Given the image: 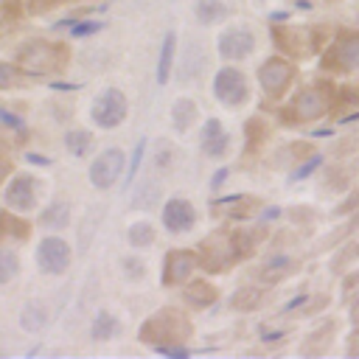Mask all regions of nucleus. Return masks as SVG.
Listing matches in <instances>:
<instances>
[{
	"instance_id": "f03ea898",
	"label": "nucleus",
	"mask_w": 359,
	"mask_h": 359,
	"mask_svg": "<svg viewBox=\"0 0 359 359\" xmlns=\"http://www.w3.org/2000/svg\"><path fill=\"white\" fill-rule=\"evenodd\" d=\"M334 101V93L328 84H309L303 87L289 104H286V118L294 121V123H306V121H314L320 115L328 112Z\"/></svg>"
},
{
	"instance_id": "20e7f679",
	"label": "nucleus",
	"mask_w": 359,
	"mask_h": 359,
	"mask_svg": "<svg viewBox=\"0 0 359 359\" xmlns=\"http://www.w3.org/2000/svg\"><path fill=\"white\" fill-rule=\"evenodd\" d=\"M17 65L25 70H36V73L59 70L65 65V48L50 45V42H28L17 53Z\"/></svg>"
},
{
	"instance_id": "9b49d317",
	"label": "nucleus",
	"mask_w": 359,
	"mask_h": 359,
	"mask_svg": "<svg viewBox=\"0 0 359 359\" xmlns=\"http://www.w3.org/2000/svg\"><path fill=\"white\" fill-rule=\"evenodd\" d=\"M196 266H199V252H194V250H171L165 255V264H163V283L165 286H180L194 275Z\"/></svg>"
},
{
	"instance_id": "1a4fd4ad",
	"label": "nucleus",
	"mask_w": 359,
	"mask_h": 359,
	"mask_svg": "<svg viewBox=\"0 0 359 359\" xmlns=\"http://www.w3.org/2000/svg\"><path fill=\"white\" fill-rule=\"evenodd\" d=\"M121 171H123V151L121 149H107V151H101L95 160H93V165H90V182L95 185V188H112L115 185V180L121 177Z\"/></svg>"
},
{
	"instance_id": "393cba45",
	"label": "nucleus",
	"mask_w": 359,
	"mask_h": 359,
	"mask_svg": "<svg viewBox=\"0 0 359 359\" xmlns=\"http://www.w3.org/2000/svg\"><path fill=\"white\" fill-rule=\"evenodd\" d=\"M230 205L224 208V213L230 216V219H247V216H252L255 210H258V199L255 196H236V199H227Z\"/></svg>"
},
{
	"instance_id": "e433bc0d",
	"label": "nucleus",
	"mask_w": 359,
	"mask_h": 359,
	"mask_svg": "<svg viewBox=\"0 0 359 359\" xmlns=\"http://www.w3.org/2000/svg\"><path fill=\"white\" fill-rule=\"evenodd\" d=\"M353 323H356V325H359V303H356V306H353Z\"/></svg>"
},
{
	"instance_id": "c756f323",
	"label": "nucleus",
	"mask_w": 359,
	"mask_h": 359,
	"mask_svg": "<svg viewBox=\"0 0 359 359\" xmlns=\"http://www.w3.org/2000/svg\"><path fill=\"white\" fill-rule=\"evenodd\" d=\"M154 241V227L149 222H135L129 227V244L132 247H151Z\"/></svg>"
},
{
	"instance_id": "f704fd0d",
	"label": "nucleus",
	"mask_w": 359,
	"mask_h": 359,
	"mask_svg": "<svg viewBox=\"0 0 359 359\" xmlns=\"http://www.w3.org/2000/svg\"><path fill=\"white\" fill-rule=\"evenodd\" d=\"M11 81H14V67L6 65V62H0V87H8Z\"/></svg>"
},
{
	"instance_id": "473e14b6",
	"label": "nucleus",
	"mask_w": 359,
	"mask_h": 359,
	"mask_svg": "<svg viewBox=\"0 0 359 359\" xmlns=\"http://www.w3.org/2000/svg\"><path fill=\"white\" fill-rule=\"evenodd\" d=\"M123 269H126V278H143V261L140 258H123Z\"/></svg>"
},
{
	"instance_id": "c85d7f7f",
	"label": "nucleus",
	"mask_w": 359,
	"mask_h": 359,
	"mask_svg": "<svg viewBox=\"0 0 359 359\" xmlns=\"http://www.w3.org/2000/svg\"><path fill=\"white\" fill-rule=\"evenodd\" d=\"M174 163H177V146L168 143V140H160L157 151H154V168L157 171H168V168H174Z\"/></svg>"
},
{
	"instance_id": "7ed1b4c3",
	"label": "nucleus",
	"mask_w": 359,
	"mask_h": 359,
	"mask_svg": "<svg viewBox=\"0 0 359 359\" xmlns=\"http://www.w3.org/2000/svg\"><path fill=\"white\" fill-rule=\"evenodd\" d=\"M244 250H238V241L233 233L216 230L205 238V244H199V264H205V269L210 272H224L230 264H236L241 258Z\"/></svg>"
},
{
	"instance_id": "f257e3e1",
	"label": "nucleus",
	"mask_w": 359,
	"mask_h": 359,
	"mask_svg": "<svg viewBox=\"0 0 359 359\" xmlns=\"http://www.w3.org/2000/svg\"><path fill=\"white\" fill-rule=\"evenodd\" d=\"M191 337V323L177 309H163L140 325V339L154 348H171Z\"/></svg>"
},
{
	"instance_id": "aec40b11",
	"label": "nucleus",
	"mask_w": 359,
	"mask_h": 359,
	"mask_svg": "<svg viewBox=\"0 0 359 359\" xmlns=\"http://www.w3.org/2000/svg\"><path fill=\"white\" fill-rule=\"evenodd\" d=\"M45 323H48V311H45L42 303H25V306H22L20 325H22L25 331H39Z\"/></svg>"
},
{
	"instance_id": "f8f14e48",
	"label": "nucleus",
	"mask_w": 359,
	"mask_h": 359,
	"mask_svg": "<svg viewBox=\"0 0 359 359\" xmlns=\"http://www.w3.org/2000/svg\"><path fill=\"white\" fill-rule=\"evenodd\" d=\"M255 48V36L247 28H224L219 34V53L227 62H238L244 56H250Z\"/></svg>"
},
{
	"instance_id": "dca6fc26",
	"label": "nucleus",
	"mask_w": 359,
	"mask_h": 359,
	"mask_svg": "<svg viewBox=\"0 0 359 359\" xmlns=\"http://www.w3.org/2000/svg\"><path fill=\"white\" fill-rule=\"evenodd\" d=\"M272 36H275L278 48H283V50H294L297 56L306 53L300 45H309V28H297V25H275V28H272Z\"/></svg>"
},
{
	"instance_id": "423d86ee",
	"label": "nucleus",
	"mask_w": 359,
	"mask_h": 359,
	"mask_svg": "<svg viewBox=\"0 0 359 359\" xmlns=\"http://www.w3.org/2000/svg\"><path fill=\"white\" fill-rule=\"evenodd\" d=\"M213 93L224 107H241L250 98L247 76L238 67H222L213 79Z\"/></svg>"
},
{
	"instance_id": "4be33fe9",
	"label": "nucleus",
	"mask_w": 359,
	"mask_h": 359,
	"mask_svg": "<svg viewBox=\"0 0 359 359\" xmlns=\"http://www.w3.org/2000/svg\"><path fill=\"white\" fill-rule=\"evenodd\" d=\"M196 17H199V22H219V20H224V14H227V6L222 3V0H196Z\"/></svg>"
},
{
	"instance_id": "412c9836",
	"label": "nucleus",
	"mask_w": 359,
	"mask_h": 359,
	"mask_svg": "<svg viewBox=\"0 0 359 359\" xmlns=\"http://www.w3.org/2000/svg\"><path fill=\"white\" fill-rule=\"evenodd\" d=\"M118 331H121V323L109 311H98L95 320H93V328H90L93 339H112Z\"/></svg>"
},
{
	"instance_id": "4c0bfd02",
	"label": "nucleus",
	"mask_w": 359,
	"mask_h": 359,
	"mask_svg": "<svg viewBox=\"0 0 359 359\" xmlns=\"http://www.w3.org/2000/svg\"><path fill=\"white\" fill-rule=\"evenodd\" d=\"M8 171V163H0V180H3V174Z\"/></svg>"
},
{
	"instance_id": "7c9ffc66",
	"label": "nucleus",
	"mask_w": 359,
	"mask_h": 359,
	"mask_svg": "<svg viewBox=\"0 0 359 359\" xmlns=\"http://www.w3.org/2000/svg\"><path fill=\"white\" fill-rule=\"evenodd\" d=\"M20 272V258L11 250H0V283H8Z\"/></svg>"
},
{
	"instance_id": "bb28decb",
	"label": "nucleus",
	"mask_w": 359,
	"mask_h": 359,
	"mask_svg": "<svg viewBox=\"0 0 359 359\" xmlns=\"http://www.w3.org/2000/svg\"><path fill=\"white\" fill-rule=\"evenodd\" d=\"M202 67H205V53H199L194 45L185 50V56H182V70H180V79L182 81H188V79H194V76H199L202 73Z\"/></svg>"
},
{
	"instance_id": "c9c22d12",
	"label": "nucleus",
	"mask_w": 359,
	"mask_h": 359,
	"mask_svg": "<svg viewBox=\"0 0 359 359\" xmlns=\"http://www.w3.org/2000/svg\"><path fill=\"white\" fill-rule=\"evenodd\" d=\"M101 28V22H90V25H76L73 28V34L76 36H81V34H93V31H98Z\"/></svg>"
},
{
	"instance_id": "2eb2a0df",
	"label": "nucleus",
	"mask_w": 359,
	"mask_h": 359,
	"mask_svg": "<svg viewBox=\"0 0 359 359\" xmlns=\"http://www.w3.org/2000/svg\"><path fill=\"white\" fill-rule=\"evenodd\" d=\"M36 202V185H34V177L28 174H20L11 180V185L6 188V205L14 208V210H31Z\"/></svg>"
},
{
	"instance_id": "72a5a7b5",
	"label": "nucleus",
	"mask_w": 359,
	"mask_h": 359,
	"mask_svg": "<svg viewBox=\"0 0 359 359\" xmlns=\"http://www.w3.org/2000/svg\"><path fill=\"white\" fill-rule=\"evenodd\" d=\"M143 149H146V140H140V143L135 146V154H132V165H129V182L135 180V171H137V165H140V157H143Z\"/></svg>"
},
{
	"instance_id": "f3484780",
	"label": "nucleus",
	"mask_w": 359,
	"mask_h": 359,
	"mask_svg": "<svg viewBox=\"0 0 359 359\" xmlns=\"http://www.w3.org/2000/svg\"><path fill=\"white\" fill-rule=\"evenodd\" d=\"M213 300H216V289L210 283H205V280H194L185 289V303L194 306V309H208Z\"/></svg>"
},
{
	"instance_id": "4468645a",
	"label": "nucleus",
	"mask_w": 359,
	"mask_h": 359,
	"mask_svg": "<svg viewBox=\"0 0 359 359\" xmlns=\"http://www.w3.org/2000/svg\"><path fill=\"white\" fill-rule=\"evenodd\" d=\"M199 146H202V151H205L208 157H213V160H219V157H224V154H227L230 137H227V129L222 126V121H216V118L205 121V126H202V137H199Z\"/></svg>"
},
{
	"instance_id": "39448f33",
	"label": "nucleus",
	"mask_w": 359,
	"mask_h": 359,
	"mask_svg": "<svg viewBox=\"0 0 359 359\" xmlns=\"http://www.w3.org/2000/svg\"><path fill=\"white\" fill-rule=\"evenodd\" d=\"M323 67L331 73H353L359 70V34H342L325 53Z\"/></svg>"
},
{
	"instance_id": "a211bd4d",
	"label": "nucleus",
	"mask_w": 359,
	"mask_h": 359,
	"mask_svg": "<svg viewBox=\"0 0 359 359\" xmlns=\"http://www.w3.org/2000/svg\"><path fill=\"white\" fill-rule=\"evenodd\" d=\"M174 48H177V36H174V34H165L163 48H160V59H157V81H160V84L168 81L171 62H174Z\"/></svg>"
},
{
	"instance_id": "cd10ccee",
	"label": "nucleus",
	"mask_w": 359,
	"mask_h": 359,
	"mask_svg": "<svg viewBox=\"0 0 359 359\" xmlns=\"http://www.w3.org/2000/svg\"><path fill=\"white\" fill-rule=\"evenodd\" d=\"M157 196H160V185L154 182V180H143L137 188H135V208H151L154 202H157Z\"/></svg>"
},
{
	"instance_id": "0eeeda50",
	"label": "nucleus",
	"mask_w": 359,
	"mask_h": 359,
	"mask_svg": "<svg viewBox=\"0 0 359 359\" xmlns=\"http://www.w3.org/2000/svg\"><path fill=\"white\" fill-rule=\"evenodd\" d=\"M292 79H294V65L286 62V59H280V56H272V59H266V62L258 67L261 90H264L269 98L283 95V93L289 90Z\"/></svg>"
},
{
	"instance_id": "9d476101",
	"label": "nucleus",
	"mask_w": 359,
	"mask_h": 359,
	"mask_svg": "<svg viewBox=\"0 0 359 359\" xmlns=\"http://www.w3.org/2000/svg\"><path fill=\"white\" fill-rule=\"evenodd\" d=\"M36 264H39V269L48 272V275L65 272L67 264H70V247H67V241H62V238H56V236L42 238L39 247H36Z\"/></svg>"
},
{
	"instance_id": "a878e982",
	"label": "nucleus",
	"mask_w": 359,
	"mask_h": 359,
	"mask_svg": "<svg viewBox=\"0 0 359 359\" xmlns=\"http://www.w3.org/2000/svg\"><path fill=\"white\" fill-rule=\"evenodd\" d=\"M289 272H294V261L286 258V255H272V258L264 264V278H266V280H280V278H286Z\"/></svg>"
},
{
	"instance_id": "6ab92c4d",
	"label": "nucleus",
	"mask_w": 359,
	"mask_h": 359,
	"mask_svg": "<svg viewBox=\"0 0 359 359\" xmlns=\"http://www.w3.org/2000/svg\"><path fill=\"white\" fill-rule=\"evenodd\" d=\"M67 222H70V208H67V202H53L50 208H45L42 210V216H39V224L42 227H67Z\"/></svg>"
},
{
	"instance_id": "ddd939ff",
	"label": "nucleus",
	"mask_w": 359,
	"mask_h": 359,
	"mask_svg": "<svg viewBox=\"0 0 359 359\" xmlns=\"http://www.w3.org/2000/svg\"><path fill=\"white\" fill-rule=\"evenodd\" d=\"M196 224V210L188 199H168L163 208V227L168 233H188Z\"/></svg>"
},
{
	"instance_id": "b1692460",
	"label": "nucleus",
	"mask_w": 359,
	"mask_h": 359,
	"mask_svg": "<svg viewBox=\"0 0 359 359\" xmlns=\"http://www.w3.org/2000/svg\"><path fill=\"white\" fill-rule=\"evenodd\" d=\"M171 118H174V126L177 129H188L191 123H194V118H196V104L191 101V98H180V101H174V107H171Z\"/></svg>"
},
{
	"instance_id": "6e6552de",
	"label": "nucleus",
	"mask_w": 359,
	"mask_h": 359,
	"mask_svg": "<svg viewBox=\"0 0 359 359\" xmlns=\"http://www.w3.org/2000/svg\"><path fill=\"white\" fill-rule=\"evenodd\" d=\"M126 109H129L126 107V95L121 90H115V87H109L93 101V112L90 115L101 129H112L126 118Z\"/></svg>"
},
{
	"instance_id": "5701e85b",
	"label": "nucleus",
	"mask_w": 359,
	"mask_h": 359,
	"mask_svg": "<svg viewBox=\"0 0 359 359\" xmlns=\"http://www.w3.org/2000/svg\"><path fill=\"white\" fill-rule=\"evenodd\" d=\"M65 146H67V151L73 157H84L93 149V135L84 132V129H73V132L65 135Z\"/></svg>"
},
{
	"instance_id": "2f4dec72",
	"label": "nucleus",
	"mask_w": 359,
	"mask_h": 359,
	"mask_svg": "<svg viewBox=\"0 0 359 359\" xmlns=\"http://www.w3.org/2000/svg\"><path fill=\"white\" fill-rule=\"evenodd\" d=\"M261 303V292L258 289H238V294L233 297L236 309H255Z\"/></svg>"
}]
</instances>
